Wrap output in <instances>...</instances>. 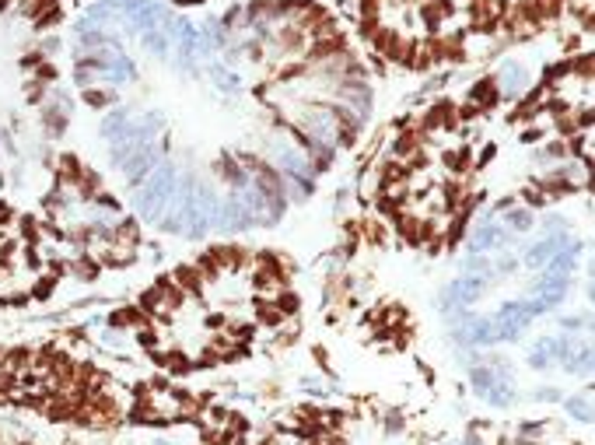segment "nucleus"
Masks as SVG:
<instances>
[{"label":"nucleus","mask_w":595,"mask_h":445,"mask_svg":"<svg viewBox=\"0 0 595 445\" xmlns=\"http://www.w3.org/2000/svg\"><path fill=\"white\" fill-rule=\"evenodd\" d=\"M564 407H567V414H571L578 424H588V421H592V400H588V393H585V396L564 400Z\"/></svg>","instance_id":"nucleus-1"},{"label":"nucleus","mask_w":595,"mask_h":445,"mask_svg":"<svg viewBox=\"0 0 595 445\" xmlns=\"http://www.w3.org/2000/svg\"><path fill=\"white\" fill-rule=\"evenodd\" d=\"M504 228H508V232H529V228H532V214H529V210H511V214L504 217Z\"/></svg>","instance_id":"nucleus-2"},{"label":"nucleus","mask_w":595,"mask_h":445,"mask_svg":"<svg viewBox=\"0 0 595 445\" xmlns=\"http://www.w3.org/2000/svg\"><path fill=\"white\" fill-rule=\"evenodd\" d=\"M536 400H560V393H557V389H539Z\"/></svg>","instance_id":"nucleus-3"},{"label":"nucleus","mask_w":595,"mask_h":445,"mask_svg":"<svg viewBox=\"0 0 595 445\" xmlns=\"http://www.w3.org/2000/svg\"><path fill=\"white\" fill-rule=\"evenodd\" d=\"M154 445H168V442H165V438H158V442H154Z\"/></svg>","instance_id":"nucleus-4"}]
</instances>
